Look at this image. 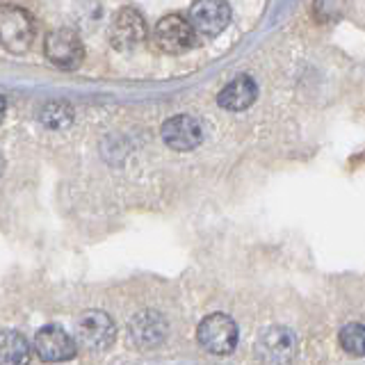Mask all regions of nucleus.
Instances as JSON below:
<instances>
[{
  "instance_id": "17",
  "label": "nucleus",
  "mask_w": 365,
  "mask_h": 365,
  "mask_svg": "<svg viewBox=\"0 0 365 365\" xmlns=\"http://www.w3.org/2000/svg\"><path fill=\"white\" fill-rule=\"evenodd\" d=\"M5 112H7V101H5L3 96H0V121L5 119Z\"/></svg>"
},
{
  "instance_id": "13",
  "label": "nucleus",
  "mask_w": 365,
  "mask_h": 365,
  "mask_svg": "<svg viewBox=\"0 0 365 365\" xmlns=\"http://www.w3.org/2000/svg\"><path fill=\"white\" fill-rule=\"evenodd\" d=\"M30 356L28 340L19 331H3L0 334V363H26Z\"/></svg>"
},
{
  "instance_id": "10",
  "label": "nucleus",
  "mask_w": 365,
  "mask_h": 365,
  "mask_svg": "<svg viewBox=\"0 0 365 365\" xmlns=\"http://www.w3.org/2000/svg\"><path fill=\"white\" fill-rule=\"evenodd\" d=\"M258 351L262 361L285 363L297 351V336L285 327H269L258 338Z\"/></svg>"
},
{
  "instance_id": "7",
  "label": "nucleus",
  "mask_w": 365,
  "mask_h": 365,
  "mask_svg": "<svg viewBox=\"0 0 365 365\" xmlns=\"http://www.w3.org/2000/svg\"><path fill=\"white\" fill-rule=\"evenodd\" d=\"M146 39L144 16L133 7H123L112 21L110 41L117 51H133Z\"/></svg>"
},
{
  "instance_id": "9",
  "label": "nucleus",
  "mask_w": 365,
  "mask_h": 365,
  "mask_svg": "<svg viewBox=\"0 0 365 365\" xmlns=\"http://www.w3.org/2000/svg\"><path fill=\"white\" fill-rule=\"evenodd\" d=\"M34 349L43 361H68L76 354V340L66 334L62 327L48 324L37 331L34 336Z\"/></svg>"
},
{
  "instance_id": "5",
  "label": "nucleus",
  "mask_w": 365,
  "mask_h": 365,
  "mask_svg": "<svg viewBox=\"0 0 365 365\" xmlns=\"http://www.w3.org/2000/svg\"><path fill=\"white\" fill-rule=\"evenodd\" d=\"M153 39L160 51H165L169 55H180L187 53L197 43V30H194V26L187 19H182L178 14H169L158 21Z\"/></svg>"
},
{
  "instance_id": "12",
  "label": "nucleus",
  "mask_w": 365,
  "mask_h": 365,
  "mask_svg": "<svg viewBox=\"0 0 365 365\" xmlns=\"http://www.w3.org/2000/svg\"><path fill=\"white\" fill-rule=\"evenodd\" d=\"M258 98V85L254 78L249 76H237L231 80L217 96V103L228 110V112H242L247 108L254 106V101Z\"/></svg>"
},
{
  "instance_id": "3",
  "label": "nucleus",
  "mask_w": 365,
  "mask_h": 365,
  "mask_svg": "<svg viewBox=\"0 0 365 365\" xmlns=\"http://www.w3.org/2000/svg\"><path fill=\"white\" fill-rule=\"evenodd\" d=\"M237 324L231 317L224 313H212L205 319H201V324L197 329V340L199 345L210 351V354H231L237 347Z\"/></svg>"
},
{
  "instance_id": "2",
  "label": "nucleus",
  "mask_w": 365,
  "mask_h": 365,
  "mask_svg": "<svg viewBox=\"0 0 365 365\" xmlns=\"http://www.w3.org/2000/svg\"><path fill=\"white\" fill-rule=\"evenodd\" d=\"M117 338L114 319L103 311H85L76 319V342L83 349L103 351Z\"/></svg>"
},
{
  "instance_id": "14",
  "label": "nucleus",
  "mask_w": 365,
  "mask_h": 365,
  "mask_svg": "<svg viewBox=\"0 0 365 365\" xmlns=\"http://www.w3.org/2000/svg\"><path fill=\"white\" fill-rule=\"evenodd\" d=\"M41 123L46 128L51 130H62L66 125H71L73 121V108L68 106L64 101H53V103H46L41 108V114H39Z\"/></svg>"
},
{
  "instance_id": "11",
  "label": "nucleus",
  "mask_w": 365,
  "mask_h": 365,
  "mask_svg": "<svg viewBox=\"0 0 365 365\" xmlns=\"http://www.w3.org/2000/svg\"><path fill=\"white\" fill-rule=\"evenodd\" d=\"M167 336L165 317L155 311H144L130 322V340L140 349H153Z\"/></svg>"
},
{
  "instance_id": "16",
  "label": "nucleus",
  "mask_w": 365,
  "mask_h": 365,
  "mask_svg": "<svg viewBox=\"0 0 365 365\" xmlns=\"http://www.w3.org/2000/svg\"><path fill=\"white\" fill-rule=\"evenodd\" d=\"M315 14L319 21H329L338 14V5L336 0H315Z\"/></svg>"
},
{
  "instance_id": "4",
  "label": "nucleus",
  "mask_w": 365,
  "mask_h": 365,
  "mask_svg": "<svg viewBox=\"0 0 365 365\" xmlns=\"http://www.w3.org/2000/svg\"><path fill=\"white\" fill-rule=\"evenodd\" d=\"M43 53L48 57V62L57 68H78L85 60V46L80 34L68 30V28H60L53 30L43 41Z\"/></svg>"
},
{
  "instance_id": "6",
  "label": "nucleus",
  "mask_w": 365,
  "mask_h": 365,
  "mask_svg": "<svg viewBox=\"0 0 365 365\" xmlns=\"http://www.w3.org/2000/svg\"><path fill=\"white\" fill-rule=\"evenodd\" d=\"M190 23L203 37H217L231 23V7L224 0H197L190 9Z\"/></svg>"
},
{
  "instance_id": "15",
  "label": "nucleus",
  "mask_w": 365,
  "mask_h": 365,
  "mask_svg": "<svg viewBox=\"0 0 365 365\" xmlns=\"http://www.w3.org/2000/svg\"><path fill=\"white\" fill-rule=\"evenodd\" d=\"M340 347L351 356H365V324L351 322L340 331Z\"/></svg>"
},
{
  "instance_id": "8",
  "label": "nucleus",
  "mask_w": 365,
  "mask_h": 365,
  "mask_svg": "<svg viewBox=\"0 0 365 365\" xmlns=\"http://www.w3.org/2000/svg\"><path fill=\"white\" fill-rule=\"evenodd\" d=\"M163 140L174 151H192L203 142V128L190 114H178L163 123Z\"/></svg>"
},
{
  "instance_id": "1",
  "label": "nucleus",
  "mask_w": 365,
  "mask_h": 365,
  "mask_svg": "<svg viewBox=\"0 0 365 365\" xmlns=\"http://www.w3.org/2000/svg\"><path fill=\"white\" fill-rule=\"evenodd\" d=\"M34 39V21L30 11L16 5H0V48L21 55Z\"/></svg>"
}]
</instances>
